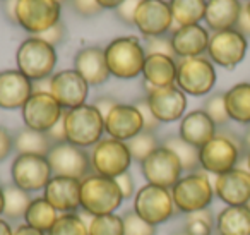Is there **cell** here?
Masks as SVG:
<instances>
[{
	"label": "cell",
	"instance_id": "29",
	"mask_svg": "<svg viewBox=\"0 0 250 235\" xmlns=\"http://www.w3.org/2000/svg\"><path fill=\"white\" fill-rule=\"evenodd\" d=\"M14 138V153L16 155H40L46 156L52 149V141L46 132L33 131L29 127H21L12 132Z\"/></svg>",
	"mask_w": 250,
	"mask_h": 235
},
{
	"label": "cell",
	"instance_id": "6",
	"mask_svg": "<svg viewBox=\"0 0 250 235\" xmlns=\"http://www.w3.org/2000/svg\"><path fill=\"white\" fill-rule=\"evenodd\" d=\"M170 190L175 208L184 214L209 208L214 199V186L204 172L187 173Z\"/></svg>",
	"mask_w": 250,
	"mask_h": 235
},
{
	"label": "cell",
	"instance_id": "15",
	"mask_svg": "<svg viewBox=\"0 0 250 235\" xmlns=\"http://www.w3.org/2000/svg\"><path fill=\"white\" fill-rule=\"evenodd\" d=\"M144 90H146L147 103H149L154 117L161 124L182 120L185 110H187V94L177 84L165 88H153L144 83Z\"/></svg>",
	"mask_w": 250,
	"mask_h": 235
},
{
	"label": "cell",
	"instance_id": "45",
	"mask_svg": "<svg viewBox=\"0 0 250 235\" xmlns=\"http://www.w3.org/2000/svg\"><path fill=\"white\" fill-rule=\"evenodd\" d=\"M143 0H124L117 9H115V16L118 21H122L125 26H134V16Z\"/></svg>",
	"mask_w": 250,
	"mask_h": 235
},
{
	"label": "cell",
	"instance_id": "61",
	"mask_svg": "<svg viewBox=\"0 0 250 235\" xmlns=\"http://www.w3.org/2000/svg\"><path fill=\"white\" fill-rule=\"evenodd\" d=\"M247 2H250V0H247Z\"/></svg>",
	"mask_w": 250,
	"mask_h": 235
},
{
	"label": "cell",
	"instance_id": "36",
	"mask_svg": "<svg viewBox=\"0 0 250 235\" xmlns=\"http://www.w3.org/2000/svg\"><path fill=\"white\" fill-rule=\"evenodd\" d=\"M161 146L160 139L156 138L154 132H149V131H141L136 138H132L130 141H127V148L130 151V156H132V162H137L141 163Z\"/></svg>",
	"mask_w": 250,
	"mask_h": 235
},
{
	"label": "cell",
	"instance_id": "1",
	"mask_svg": "<svg viewBox=\"0 0 250 235\" xmlns=\"http://www.w3.org/2000/svg\"><path fill=\"white\" fill-rule=\"evenodd\" d=\"M247 155L243 142L231 131H218L216 136L199 149L201 168L208 173L221 175L236 168Z\"/></svg>",
	"mask_w": 250,
	"mask_h": 235
},
{
	"label": "cell",
	"instance_id": "47",
	"mask_svg": "<svg viewBox=\"0 0 250 235\" xmlns=\"http://www.w3.org/2000/svg\"><path fill=\"white\" fill-rule=\"evenodd\" d=\"M115 182H117V186L120 187V192H122V196H124V201L136 196V184H134V177L130 172H125V173H122V175H118L117 179H115Z\"/></svg>",
	"mask_w": 250,
	"mask_h": 235
},
{
	"label": "cell",
	"instance_id": "41",
	"mask_svg": "<svg viewBox=\"0 0 250 235\" xmlns=\"http://www.w3.org/2000/svg\"><path fill=\"white\" fill-rule=\"evenodd\" d=\"M144 52L146 55H167L171 59H177L175 55L173 45H171V35H161V36H149L144 38Z\"/></svg>",
	"mask_w": 250,
	"mask_h": 235
},
{
	"label": "cell",
	"instance_id": "32",
	"mask_svg": "<svg viewBox=\"0 0 250 235\" xmlns=\"http://www.w3.org/2000/svg\"><path fill=\"white\" fill-rule=\"evenodd\" d=\"M208 0H170L171 18L177 28L199 24L204 19Z\"/></svg>",
	"mask_w": 250,
	"mask_h": 235
},
{
	"label": "cell",
	"instance_id": "10",
	"mask_svg": "<svg viewBox=\"0 0 250 235\" xmlns=\"http://www.w3.org/2000/svg\"><path fill=\"white\" fill-rule=\"evenodd\" d=\"M60 0H18L16 21L26 33L36 36L60 21Z\"/></svg>",
	"mask_w": 250,
	"mask_h": 235
},
{
	"label": "cell",
	"instance_id": "26",
	"mask_svg": "<svg viewBox=\"0 0 250 235\" xmlns=\"http://www.w3.org/2000/svg\"><path fill=\"white\" fill-rule=\"evenodd\" d=\"M242 9L243 5L240 4V0H208L204 21L212 33L235 29Z\"/></svg>",
	"mask_w": 250,
	"mask_h": 235
},
{
	"label": "cell",
	"instance_id": "5",
	"mask_svg": "<svg viewBox=\"0 0 250 235\" xmlns=\"http://www.w3.org/2000/svg\"><path fill=\"white\" fill-rule=\"evenodd\" d=\"M16 64L19 72H22L33 83L46 79L53 76L57 67V50L43 40L31 36L19 45L16 52Z\"/></svg>",
	"mask_w": 250,
	"mask_h": 235
},
{
	"label": "cell",
	"instance_id": "14",
	"mask_svg": "<svg viewBox=\"0 0 250 235\" xmlns=\"http://www.w3.org/2000/svg\"><path fill=\"white\" fill-rule=\"evenodd\" d=\"M141 172L147 184L171 189L182 179L184 168H182L180 160L171 149L160 146L141 163Z\"/></svg>",
	"mask_w": 250,
	"mask_h": 235
},
{
	"label": "cell",
	"instance_id": "57",
	"mask_svg": "<svg viewBox=\"0 0 250 235\" xmlns=\"http://www.w3.org/2000/svg\"><path fill=\"white\" fill-rule=\"evenodd\" d=\"M170 235H188V234L184 230V228H182V230H177V232H173V234H170Z\"/></svg>",
	"mask_w": 250,
	"mask_h": 235
},
{
	"label": "cell",
	"instance_id": "44",
	"mask_svg": "<svg viewBox=\"0 0 250 235\" xmlns=\"http://www.w3.org/2000/svg\"><path fill=\"white\" fill-rule=\"evenodd\" d=\"M36 38L43 40V42H46L48 45H52V47H59V45H62V43L65 42V38H67V26L63 24L62 21H59L55 26H52L50 29H46V31L36 35Z\"/></svg>",
	"mask_w": 250,
	"mask_h": 235
},
{
	"label": "cell",
	"instance_id": "49",
	"mask_svg": "<svg viewBox=\"0 0 250 235\" xmlns=\"http://www.w3.org/2000/svg\"><path fill=\"white\" fill-rule=\"evenodd\" d=\"M48 139L52 141V144H60V142H65L67 141V134H65V122H63V115L48 132H46Z\"/></svg>",
	"mask_w": 250,
	"mask_h": 235
},
{
	"label": "cell",
	"instance_id": "39",
	"mask_svg": "<svg viewBox=\"0 0 250 235\" xmlns=\"http://www.w3.org/2000/svg\"><path fill=\"white\" fill-rule=\"evenodd\" d=\"M202 110L208 114V117L214 122L216 127L225 129L229 122V115L228 110H226V103H225V93L221 91H216V93L209 94L204 100V105H202Z\"/></svg>",
	"mask_w": 250,
	"mask_h": 235
},
{
	"label": "cell",
	"instance_id": "24",
	"mask_svg": "<svg viewBox=\"0 0 250 235\" xmlns=\"http://www.w3.org/2000/svg\"><path fill=\"white\" fill-rule=\"evenodd\" d=\"M171 45H173L175 55L178 59H190V57H202L208 52L209 45V31L201 24L182 26L170 31Z\"/></svg>",
	"mask_w": 250,
	"mask_h": 235
},
{
	"label": "cell",
	"instance_id": "22",
	"mask_svg": "<svg viewBox=\"0 0 250 235\" xmlns=\"http://www.w3.org/2000/svg\"><path fill=\"white\" fill-rule=\"evenodd\" d=\"M74 70L89 86H101L110 79V70L104 59V48L101 47H84L74 57Z\"/></svg>",
	"mask_w": 250,
	"mask_h": 235
},
{
	"label": "cell",
	"instance_id": "48",
	"mask_svg": "<svg viewBox=\"0 0 250 235\" xmlns=\"http://www.w3.org/2000/svg\"><path fill=\"white\" fill-rule=\"evenodd\" d=\"M118 103H120V101L115 100L113 96H108V94H104V96H98L91 105H93V107L101 114V117L104 118L111 110H113L115 107H117Z\"/></svg>",
	"mask_w": 250,
	"mask_h": 235
},
{
	"label": "cell",
	"instance_id": "40",
	"mask_svg": "<svg viewBox=\"0 0 250 235\" xmlns=\"http://www.w3.org/2000/svg\"><path fill=\"white\" fill-rule=\"evenodd\" d=\"M124 235H156V227L147 223L134 210H127L122 214Z\"/></svg>",
	"mask_w": 250,
	"mask_h": 235
},
{
	"label": "cell",
	"instance_id": "37",
	"mask_svg": "<svg viewBox=\"0 0 250 235\" xmlns=\"http://www.w3.org/2000/svg\"><path fill=\"white\" fill-rule=\"evenodd\" d=\"M46 235H89L87 225L77 213H60Z\"/></svg>",
	"mask_w": 250,
	"mask_h": 235
},
{
	"label": "cell",
	"instance_id": "34",
	"mask_svg": "<svg viewBox=\"0 0 250 235\" xmlns=\"http://www.w3.org/2000/svg\"><path fill=\"white\" fill-rule=\"evenodd\" d=\"M161 146L171 149V151L177 155V158L180 160V163H182L184 172H188V173L199 172V168H201V162H199V148L188 144V142L184 141L178 134L165 136L163 141H161Z\"/></svg>",
	"mask_w": 250,
	"mask_h": 235
},
{
	"label": "cell",
	"instance_id": "8",
	"mask_svg": "<svg viewBox=\"0 0 250 235\" xmlns=\"http://www.w3.org/2000/svg\"><path fill=\"white\" fill-rule=\"evenodd\" d=\"M178 88L190 96H206L212 91L216 84L214 64L208 57H190L180 59L177 62V81Z\"/></svg>",
	"mask_w": 250,
	"mask_h": 235
},
{
	"label": "cell",
	"instance_id": "23",
	"mask_svg": "<svg viewBox=\"0 0 250 235\" xmlns=\"http://www.w3.org/2000/svg\"><path fill=\"white\" fill-rule=\"evenodd\" d=\"M33 94V81L18 69L0 72V108L16 110L22 108Z\"/></svg>",
	"mask_w": 250,
	"mask_h": 235
},
{
	"label": "cell",
	"instance_id": "55",
	"mask_svg": "<svg viewBox=\"0 0 250 235\" xmlns=\"http://www.w3.org/2000/svg\"><path fill=\"white\" fill-rule=\"evenodd\" d=\"M242 142H243V148H245L247 155H249V153H250V124L247 125L245 134H243V138H242Z\"/></svg>",
	"mask_w": 250,
	"mask_h": 235
},
{
	"label": "cell",
	"instance_id": "33",
	"mask_svg": "<svg viewBox=\"0 0 250 235\" xmlns=\"http://www.w3.org/2000/svg\"><path fill=\"white\" fill-rule=\"evenodd\" d=\"M59 211L45 199V197H35L29 204L28 211L24 214L26 225L36 228V230H42L45 234H48L50 228L53 227V223L59 218Z\"/></svg>",
	"mask_w": 250,
	"mask_h": 235
},
{
	"label": "cell",
	"instance_id": "51",
	"mask_svg": "<svg viewBox=\"0 0 250 235\" xmlns=\"http://www.w3.org/2000/svg\"><path fill=\"white\" fill-rule=\"evenodd\" d=\"M2 2H4L2 4V12L7 18V21L11 24L18 26V21H16V5H18V0H2Z\"/></svg>",
	"mask_w": 250,
	"mask_h": 235
},
{
	"label": "cell",
	"instance_id": "27",
	"mask_svg": "<svg viewBox=\"0 0 250 235\" xmlns=\"http://www.w3.org/2000/svg\"><path fill=\"white\" fill-rule=\"evenodd\" d=\"M143 77L144 83L153 88L171 86L177 81V59L167 55H146Z\"/></svg>",
	"mask_w": 250,
	"mask_h": 235
},
{
	"label": "cell",
	"instance_id": "31",
	"mask_svg": "<svg viewBox=\"0 0 250 235\" xmlns=\"http://www.w3.org/2000/svg\"><path fill=\"white\" fill-rule=\"evenodd\" d=\"M2 189H4V214L2 216L9 223L11 221L24 220L26 211H28L29 204L33 201L31 192H26V190L14 186L12 182L2 186Z\"/></svg>",
	"mask_w": 250,
	"mask_h": 235
},
{
	"label": "cell",
	"instance_id": "60",
	"mask_svg": "<svg viewBox=\"0 0 250 235\" xmlns=\"http://www.w3.org/2000/svg\"><path fill=\"white\" fill-rule=\"evenodd\" d=\"M247 208H249V210H250V201H249V203H247Z\"/></svg>",
	"mask_w": 250,
	"mask_h": 235
},
{
	"label": "cell",
	"instance_id": "54",
	"mask_svg": "<svg viewBox=\"0 0 250 235\" xmlns=\"http://www.w3.org/2000/svg\"><path fill=\"white\" fill-rule=\"evenodd\" d=\"M12 227H11V223H9L5 218H2L0 216V235H12Z\"/></svg>",
	"mask_w": 250,
	"mask_h": 235
},
{
	"label": "cell",
	"instance_id": "56",
	"mask_svg": "<svg viewBox=\"0 0 250 235\" xmlns=\"http://www.w3.org/2000/svg\"><path fill=\"white\" fill-rule=\"evenodd\" d=\"M4 214V189L0 186V216Z\"/></svg>",
	"mask_w": 250,
	"mask_h": 235
},
{
	"label": "cell",
	"instance_id": "35",
	"mask_svg": "<svg viewBox=\"0 0 250 235\" xmlns=\"http://www.w3.org/2000/svg\"><path fill=\"white\" fill-rule=\"evenodd\" d=\"M184 230L188 235H212L216 230V216L211 208L185 214Z\"/></svg>",
	"mask_w": 250,
	"mask_h": 235
},
{
	"label": "cell",
	"instance_id": "58",
	"mask_svg": "<svg viewBox=\"0 0 250 235\" xmlns=\"http://www.w3.org/2000/svg\"><path fill=\"white\" fill-rule=\"evenodd\" d=\"M247 170H249V173H250V153L247 155Z\"/></svg>",
	"mask_w": 250,
	"mask_h": 235
},
{
	"label": "cell",
	"instance_id": "3",
	"mask_svg": "<svg viewBox=\"0 0 250 235\" xmlns=\"http://www.w3.org/2000/svg\"><path fill=\"white\" fill-rule=\"evenodd\" d=\"M108 70L117 79H136L146 62L144 47L136 36H118L104 47Z\"/></svg>",
	"mask_w": 250,
	"mask_h": 235
},
{
	"label": "cell",
	"instance_id": "28",
	"mask_svg": "<svg viewBox=\"0 0 250 235\" xmlns=\"http://www.w3.org/2000/svg\"><path fill=\"white\" fill-rule=\"evenodd\" d=\"M218 235H250V210L247 206H226L216 216Z\"/></svg>",
	"mask_w": 250,
	"mask_h": 235
},
{
	"label": "cell",
	"instance_id": "59",
	"mask_svg": "<svg viewBox=\"0 0 250 235\" xmlns=\"http://www.w3.org/2000/svg\"><path fill=\"white\" fill-rule=\"evenodd\" d=\"M245 11H247V14H249V18H250V2H247V5H245Z\"/></svg>",
	"mask_w": 250,
	"mask_h": 235
},
{
	"label": "cell",
	"instance_id": "7",
	"mask_svg": "<svg viewBox=\"0 0 250 235\" xmlns=\"http://www.w3.org/2000/svg\"><path fill=\"white\" fill-rule=\"evenodd\" d=\"M91 172L98 175L117 179L122 173L129 172L132 165V156L127 148V142L113 138H101L89 153Z\"/></svg>",
	"mask_w": 250,
	"mask_h": 235
},
{
	"label": "cell",
	"instance_id": "11",
	"mask_svg": "<svg viewBox=\"0 0 250 235\" xmlns=\"http://www.w3.org/2000/svg\"><path fill=\"white\" fill-rule=\"evenodd\" d=\"M12 184L26 192H38L53 177L46 156L40 155H18L11 165Z\"/></svg>",
	"mask_w": 250,
	"mask_h": 235
},
{
	"label": "cell",
	"instance_id": "50",
	"mask_svg": "<svg viewBox=\"0 0 250 235\" xmlns=\"http://www.w3.org/2000/svg\"><path fill=\"white\" fill-rule=\"evenodd\" d=\"M235 29L238 33H242L245 38H247V36H250V18H249V14H247V11H245V5H243L242 14H240L238 21H236Z\"/></svg>",
	"mask_w": 250,
	"mask_h": 235
},
{
	"label": "cell",
	"instance_id": "12",
	"mask_svg": "<svg viewBox=\"0 0 250 235\" xmlns=\"http://www.w3.org/2000/svg\"><path fill=\"white\" fill-rule=\"evenodd\" d=\"M249 42L236 29H225L216 31L209 38L208 45V59L212 64L225 69H235L247 55Z\"/></svg>",
	"mask_w": 250,
	"mask_h": 235
},
{
	"label": "cell",
	"instance_id": "42",
	"mask_svg": "<svg viewBox=\"0 0 250 235\" xmlns=\"http://www.w3.org/2000/svg\"><path fill=\"white\" fill-rule=\"evenodd\" d=\"M65 2L72 9L74 14L81 16V18H94L103 11L101 5L98 4V0H65Z\"/></svg>",
	"mask_w": 250,
	"mask_h": 235
},
{
	"label": "cell",
	"instance_id": "9",
	"mask_svg": "<svg viewBox=\"0 0 250 235\" xmlns=\"http://www.w3.org/2000/svg\"><path fill=\"white\" fill-rule=\"evenodd\" d=\"M132 210L143 220H146L147 223L154 225V227L167 223L177 213L171 190L167 187L153 186V184H146L137 190L134 196Z\"/></svg>",
	"mask_w": 250,
	"mask_h": 235
},
{
	"label": "cell",
	"instance_id": "52",
	"mask_svg": "<svg viewBox=\"0 0 250 235\" xmlns=\"http://www.w3.org/2000/svg\"><path fill=\"white\" fill-rule=\"evenodd\" d=\"M12 235H46V234L42 230H36V228L29 227V225L22 223V225H19L14 232H12Z\"/></svg>",
	"mask_w": 250,
	"mask_h": 235
},
{
	"label": "cell",
	"instance_id": "17",
	"mask_svg": "<svg viewBox=\"0 0 250 235\" xmlns=\"http://www.w3.org/2000/svg\"><path fill=\"white\" fill-rule=\"evenodd\" d=\"M134 26L144 38L168 35L173 29L170 2L167 0H143L134 16Z\"/></svg>",
	"mask_w": 250,
	"mask_h": 235
},
{
	"label": "cell",
	"instance_id": "46",
	"mask_svg": "<svg viewBox=\"0 0 250 235\" xmlns=\"http://www.w3.org/2000/svg\"><path fill=\"white\" fill-rule=\"evenodd\" d=\"M14 151V138L7 127L0 125V163L7 160Z\"/></svg>",
	"mask_w": 250,
	"mask_h": 235
},
{
	"label": "cell",
	"instance_id": "16",
	"mask_svg": "<svg viewBox=\"0 0 250 235\" xmlns=\"http://www.w3.org/2000/svg\"><path fill=\"white\" fill-rule=\"evenodd\" d=\"M63 112L65 110L52 94L40 91H35L21 108L24 125L38 132H48L62 118Z\"/></svg>",
	"mask_w": 250,
	"mask_h": 235
},
{
	"label": "cell",
	"instance_id": "20",
	"mask_svg": "<svg viewBox=\"0 0 250 235\" xmlns=\"http://www.w3.org/2000/svg\"><path fill=\"white\" fill-rule=\"evenodd\" d=\"M141 131H144L143 117L134 103H118L104 117V132L108 138L127 142Z\"/></svg>",
	"mask_w": 250,
	"mask_h": 235
},
{
	"label": "cell",
	"instance_id": "4",
	"mask_svg": "<svg viewBox=\"0 0 250 235\" xmlns=\"http://www.w3.org/2000/svg\"><path fill=\"white\" fill-rule=\"evenodd\" d=\"M67 142L79 148H93L101 141L104 132V118L93 105H81L63 112Z\"/></svg>",
	"mask_w": 250,
	"mask_h": 235
},
{
	"label": "cell",
	"instance_id": "25",
	"mask_svg": "<svg viewBox=\"0 0 250 235\" xmlns=\"http://www.w3.org/2000/svg\"><path fill=\"white\" fill-rule=\"evenodd\" d=\"M216 132H218V127L202 108L185 114L180 120V127H178V136L199 149L208 141H211Z\"/></svg>",
	"mask_w": 250,
	"mask_h": 235
},
{
	"label": "cell",
	"instance_id": "38",
	"mask_svg": "<svg viewBox=\"0 0 250 235\" xmlns=\"http://www.w3.org/2000/svg\"><path fill=\"white\" fill-rule=\"evenodd\" d=\"M89 235H124V221L122 216L111 214H101V216H91L87 223Z\"/></svg>",
	"mask_w": 250,
	"mask_h": 235
},
{
	"label": "cell",
	"instance_id": "43",
	"mask_svg": "<svg viewBox=\"0 0 250 235\" xmlns=\"http://www.w3.org/2000/svg\"><path fill=\"white\" fill-rule=\"evenodd\" d=\"M136 108L139 110L141 117H143V124H144V131H149V132H156L158 129L161 127V122L154 117L153 110H151L149 103H147L146 96L144 98H139V100L134 101Z\"/></svg>",
	"mask_w": 250,
	"mask_h": 235
},
{
	"label": "cell",
	"instance_id": "2",
	"mask_svg": "<svg viewBox=\"0 0 250 235\" xmlns=\"http://www.w3.org/2000/svg\"><path fill=\"white\" fill-rule=\"evenodd\" d=\"M124 203L115 179L89 173L81 180V210L89 216L111 214Z\"/></svg>",
	"mask_w": 250,
	"mask_h": 235
},
{
	"label": "cell",
	"instance_id": "53",
	"mask_svg": "<svg viewBox=\"0 0 250 235\" xmlns=\"http://www.w3.org/2000/svg\"><path fill=\"white\" fill-rule=\"evenodd\" d=\"M124 0H98V4L101 5V9H111V11H115V9L118 7V5L122 4Z\"/></svg>",
	"mask_w": 250,
	"mask_h": 235
},
{
	"label": "cell",
	"instance_id": "30",
	"mask_svg": "<svg viewBox=\"0 0 250 235\" xmlns=\"http://www.w3.org/2000/svg\"><path fill=\"white\" fill-rule=\"evenodd\" d=\"M225 103L229 120L250 124V83H238L225 93Z\"/></svg>",
	"mask_w": 250,
	"mask_h": 235
},
{
	"label": "cell",
	"instance_id": "21",
	"mask_svg": "<svg viewBox=\"0 0 250 235\" xmlns=\"http://www.w3.org/2000/svg\"><path fill=\"white\" fill-rule=\"evenodd\" d=\"M43 197L59 213H76L81 208V180L53 175L43 189Z\"/></svg>",
	"mask_w": 250,
	"mask_h": 235
},
{
	"label": "cell",
	"instance_id": "18",
	"mask_svg": "<svg viewBox=\"0 0 250 235\" xmlns=\"http://www.w3.org/2000/svg\"><path fill=\"white\" fill-rule=\"evenodd\" d=\"M89 84L74 69L60 70L52 76L50 81V94L60 103L63 110L77 108L86 103Z\"/></svg>",
	"mask_w": 250,
	"mask_h": 235
},
{
	"label": "cell",
	"instance_id": "13",
	"mask_svg": "<svg viewBox=\"0 0 250 235\" xmlns=\"http://www.w3.org/2000/svg\"><path fill=\"white\" fill-rule=\"evenodd\" d=\"M53 175L70 177V179L83 180L91 172V158L89 153L84 148L74 146L70 142H60L52 146L50 153L46 155Z\"/></svg>",
	"mask_w": 250,
	"mask_h": 235
},
{
	"label": "cell",
	"instance_id": "19",
	"mask_svg": "<svg viewBox=\"0 0 250 235\" xmlns=\"http://www.w3.org/2000/svg\"><path fill=\"white\" fill-rule=\"evenodd\" d=\"M214 196L226 206H247L250 201V173L249 170L233 168L221 175H216Z\"/></svg>",
	"mask_w": 250,
	"mask_h": 235
}]
</instances>
